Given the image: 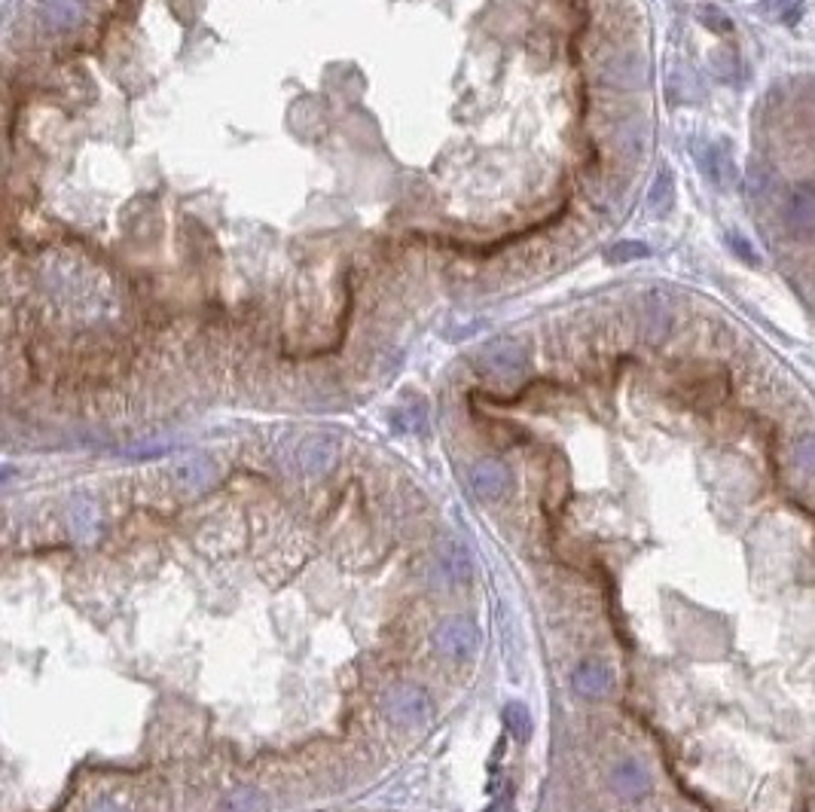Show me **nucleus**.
I'll return each mask as SVG.
<instances>
[{
    "mask_svg": "<svg viewBox=\"0 0 815 812\" xmlns=\"http://www.w3.org/2000/svg\"><path fill=\"white\" fill-rule=\"evenodd\" d=\"M385 715L400 727H425L434 721L437 709L431 693L419 684H397L385 696Z\"/></svg>",
    "mask_w": 815,
    "mask_h": 812,
    "instance_id": "obj_1",
    "label": "nucleus"
},
{
    "mask_svg": "<svg viewBox=\"0 0 815 812\" xmlns=\"http://www.w3.org/2000/svg\"><path fill=\"white\" fill-rule=\"evenodd\" d=\"M483 642V635H480V626L471 620V617H449L443 620L434 632H431V645L440 657L446 660H471L477 654Z\"/></svg>",
    "mask_w": 815,
    "mask_h": 812,
    "instance_id": "obj_2",
    "label": "nucleus"
},
{
    "mask_svg": "<svg viewBox=\"0 0 815 812\" xmlns=\"http://www.w3.org/2000/svg\"><path fill=\"white\" fill-rule=\"evenodd\" d=\"M477 364L483 373H489L495 379H519L529 370V352L522 342L504 336V339H492L489 345L480 348Z\"/></svg>",
    "mask_w": 815,
    "mask_h": 812,
    "instance_id": "obj_3",
    "label": "nucleus"
},
{
    "mask_svg": "<svg viewBox=\"0 0 815 812\" xmlns=\"http://www.w3.org/2000/svg\"><path fill=\"white\" fill-rule=\"evenodd\" d=\"M608 785L617 797L623 800H645L654 788V779H651V770L642 764V761H635V758H623L611 767L608 773Z\"/></svg>",
    "mask_w": 815,
    "mask_h": 812,
    "instance_id": "obj_4",
    "label": "nucleus"
},
{
    "mask_svg": "<svg viewBox=\"0 0 815 812\" xmlns=\"http://www.w3.org/2000/svg\"><path fill=\"white\" fill-rule=\"evenodd\" d=\"M339 458V437L333 434H312L297 446V468L306 477L327 474Z\"/></svg>",
    "mask_w": 815,
    "mask_h": 812,
    "instance_id": "obj_5",
    "label": "nucleus"
},
{
    "mask_svg": "<svg viewBox=\"0 0 815 812\" xmlns=\"http://www.w3.org/2000/svg\"><path fill=\"white\" fill-rule=\"evenodd\" d=\"M434 565H437L440 580H443V584H449V587L464 584V580H471V574H474L471 550L464 547L458 538H443V541L437 544Z\"/></svg>",
    "mask_w": 815,
    "mask_h": 812,
    "instance_id": "obj_6",
    "label": "nucleus"
},
{
    "mask_svg": "<svg viewBox=\"0 0 815 812\" xmlns=\"http://www.w3.org/2000/svg\"><path fill=\"white\" fill-rule=\"evenodd\" d=\"M513 486V477H510V468L498 458H480L474 461L471 468V489L486 498V501H495V498H504Z\"/></svg>",
    "mask_w": 815,
    "mask_h": 812,
    "instance_id": "obj_7",
    "label": "nucleus"
},
{
    "mask_svg": "<svg viewBox=\"0 0 815 812\" xmlns=\"http://www.w3.org/2000/svg\"><path fill=\"white\" fill-rule=\"evenodd\" d=\"M171 480H174V486H178L181 492L199 495V492H205L217 480V464L208 455H193V458L181 461L178 468H174Z\"/></svg>",
    "mask_w": 815,
    "mask_h": 812,
    "instance_id": "obj_8",
    "label": "nucleus"
},
{
    "mask_svg": "<svg viewBox=\"0 0 815 812\" xmlns=\"http://www.w3.org/2000/svg\"><path fill=\"white\" fill-rule=\"evenodd\" d=\"M571 687L577 696H587V700H602L614 687V672L602 660H587L580 663L571 675Z\"/></svg>",
    "mask_w": 815,
    "mask_h": 812,
    "instance_id": "obj_9",
    "label": "nucleus"
},
{
    "mask_svg": "<svg viewBox=\"0 0 815 812\" xmlns=\"http://www.w3.org/2000/svg\"><path fill=\"white\" fill-rule=\"evenodd\" d=\"M785 223L794 232H812L815 229V187L797 184L785 199Z\"/></svg>",
    "mask_w": 815,
    "mask_h": 812,
    "instance_id": "obj_10",
    "label": "nucleus"
},
{
    "mask_svg": "<svg viewBox=\"0 0 815 812\" xmlns=\"http://www.w3.org/2000/svg\"><path fill=\"white\" fill-rule=\"evenodd\" d=\"M68 526H71V535L83 544L95 541L98 529H101V513L98 507L89 501V498H77L71 507H68Z\"/></svg>",
    "mask_w": 815,
    "mask_h": 812,
    "instance_id": "obj_11",
    "label": "nucleus"
},
{
    "mask_svg": "<svg viewBox=\"0 0 815 812\" xmlns=\"http://www.w3.org/2000/svg\"><path fill=\"white\" fill-rule=\"evenodd\" d=\"M217 812H269V797L260 788H232Z\"/></svg>",
    "mask_w": 815,
    "mask_h": 812,
    "instance_id": "obj_12",
    "label": "nucleus"
},
{
    "mask_svg": "<svg viewBox=\"0 0 815 812\" xmlns=\"http://www.w3.org/2000/svg\"><path fill=\"white\" fill-rule=\"evenodd\" d=\"M43 19L55 28V31H68L83 19V7L80 0H43Z\"/></svg>",
    "mask_w": 815,
    "mask_h": 812,
    "instance_id": "obj_13",
    "label": "nucleus"
},
{
    "mask_svg": "<svg viewBox=\"0 0 815 812\" xmlns=\"http://www.w3.org/2000/svg\"><path fill=\"white\" fill-rule=\"evenodd\" d=\"M504 724H507V730H510V736H513L516 742H529V739H532L535 724H532L529 709L522 706V703H510V706L504 709Z\"/></svg>",
    "mask_w": 815,
    "mask_h": 812,
    "instance_id": "obj_14",
    "label": "nucleus"
},
{
    "mask_svg": "<svg viewBox=\"0 0 815 812\" xmlns=\"http://www.w3.org/2000/svg\"><path fill=\"white\" fill-rule=\"evenodd\" d=\"M672 199H675V181H672V171H660L657 181L651 187V196H648V208L654 214H666L672 208Z\"/></svg>",
    "mask_w": 815,
    "mask_h": 812,
    "instance_id": "obj_15",
    "label": "nucleus"
},
{
    "mask_svg": "<svg viewBox=\"0 0 815 812\" xmlns=\"http://www.w3.org/2000/svg\"><path fill=\"white\" fill-rule=\"evenodd\" d=\"M794 461H797V468L803 474L815 477V434H803L794 443Z\"/></svg>",
    "mask_w": 815,
    "mask_h": 812,
    "instance_id": "obj_16",
    "label": "nucleus"
},
{
    "mask_svg": "<svg viewBox=\"0 0 815 812\" xmlns=\"http://www.w3.org/2000/svg\"><path fill=\"white\" fill-rule=\"evenodd\" d=\"M651 251H648V245H642V242H617L605 257L611 260V263H629V260H642V257H648Z\"/></svg>",
    "mask_w": 815,
    "mask_h": 812,
    "instance_id": "obj_17",
    "label": "nucleus"
},
{
    "mask_svg": "<svg viewBox=\"0 0 815 812\" xmlns=\"http://www.w3.org/2000/svg\"><path fill=\"white\" fill-rule=\"evenodd\" d=\"M727 245H730V251H733L739 260H745L748 266H758V263H761L758 251H754V248L748 245V239H742V236H727Z\"/></svg>",
    "mask_w": 815,
    "mask_h": 812,
    "instance_id": "obj_18",
    "label": "nucleus"
},
{
    "mask_svg": "<svg viewBox=\"0 0 815 812\" xmlns=\"http://www.w3.org/2000/svg\"><path fill=\"white\" fill-rule=\"evenodd\" d=\"M773 4L779 7V19L785 25H794L803 13V0H773Z\"/></svg>",
    "mask_w": 815,
    "mask_h": 812,
    "instance_id": "obj_19",
    "label": "nucleus"
},
{
    "mask_svg": "<svg viewBox=\"0 0 815 812\" xmlns=\"http://www.w3.org/2000/svg\"><path fill=\"white\" fill-rule=\"evenodd\" d=\"M700 16L706 19L703 25H706V28H712V31H730V28H733V25H730V19H727V16H724L721 10L703 7V10H700Z\"/></svg>",
    "mask_w": 815,
    "mask_h": 812,
    "instance_id": "obj_20",
    "label": "nucleus"
},
{
    "mask_svg": "<svg viewBox=\"0 0 815 812\" xmlns=\"http://www.w3.org/2000/svg\"><path fill=\"white\" fill-rule=\"evenodd\" d=\"M666 312L663 309H657V303L651 306V312H648V333H651V339H660L663 336V330H666Z\"/></svg>",
    "mask_w": 815,
    "mask_h": 812,
    "instance_id": "obj_21",
    "label": "nucleus"
},
{
    "mask_svg": "<svg viewBox=\"0 0 815 812\" xmlns=\"http://www.w3.org/2000/svg\"><path fill=\"white\" fill-rule=\"evenodd\" d=\"M89 812H129V809H123L120 803H113V800H101V803H95Z\"/></svg>",
    "mask_w": 815,
    "mask_h": 812,
    "instance_id": "obj_22",
    "label": "nucleus"
}]
</instances>
